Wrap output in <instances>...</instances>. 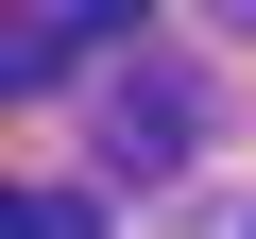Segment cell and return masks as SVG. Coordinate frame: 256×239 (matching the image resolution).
<instances>
[{
	"label": "cell",
	"mask_w": 256,
	"mask_h": 239,
	"mask_svg": "<svg viewBox=\"0 0 256 239\" xmlns=\"http://www.w3.org/2000/svg\"><path fill=\"white\" fill-rule=\"evenodd\" d=\"M102 154H120V171H171V154H188V68H171V52H120V86H102Z\"/></svg>",
	"instance_id": "1"
},
{
	"label": "cell",
	"mask_w": 256,
	"mask_h": 239,
	"mask_svg": "<svg viewBox=\"0 0 256 239\" xmlns=\"http://www.w3.org/2000/svg\"><path fill=\"white\" fill-rule=\"evenodd\" d=\"M18 239H102V205L86 188H18Z\"/></svg>",
	"instance_id": "2"
}]
</instances>
